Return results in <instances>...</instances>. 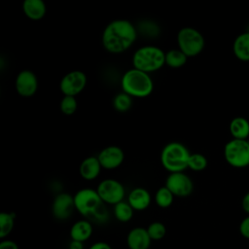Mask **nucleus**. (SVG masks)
<instances>
[{
	"label": "nucleus",
	"mask_w": 249,
	"mask_h": 249,
	"mask_svg": "<svg viewBox=\"0 0 249 249\" xmlns=\"http://www.w3.org/2000/svg\"><path fill=\"white\" fill-rule=\"evenodd\" d=\"M232 53L238 60L249 61V31H244L235 37L232 43Z\"/></svg>",
	"instance_id": "6ab92c4d"
},
{
	"label": "nucleus",
	"mask_w": 249,
	"mask_h": 249,
	"mask_svg": "<svg viewBox=\"0 0 249 249\" xmlns=\"http://www.w3.org/2000/svg\"><path fill=\"white\" fill-rule=\"evenodd\" d=\"M137 28L129 20L118 18L110 21L102 31L101 43L110 53H122L135 43Z\"/></svg>",
	"instance_id": "f257e3e1"
},
{
	"label": "nucleus",
	"mask_w": 249,
	"mask_h": 249,
	"mask_svg": "<svg viewBox=\"0 0 249 249\" xmlns=\"http://www.w3.org/2000/svg\"><path fill=\"white\" fill-rule=\"evenodd\" d=\"M208 160L203 154L200 153H191L188 161V168L194 171H202L207 167Z\"/></svg>",
	"instance_id": "a878e982"
},
{
	"label": "nucleus",
	"mask_w": 249,
	"mask_h": 249,
	"mask_svg": "<svg viewBox=\"0 0 249 249\" xmlns=\"http://www.w3.org/2000/svg\"><path fill=\"white\" fill-rule=\"evenodd\" d=\"M152 239L146 228L135 227L126 235V245L128 249H149Z\"/></svg>",
	"instance_id": "4468645a"
},
{
	"label": "nucleus",
	"mask_w": 249,
	"mask_h": 249,
	"mask_svg": "<svg viewBox=\"0 0 249 249\" xmlns=\"http://www.w3.org/2000/svg\"><path fill=\"white\" fill-rule=\"evenodd\" d=\"M68 249H84V242L71 240L68 244Z\"/></svg>",
	"instance_id": "72a5a7b5"
},
{
	"label": "nucleus",
	"mask_w": 249,
	"mask_h": 249,
	"mask_svg": "<svg viewBox=\"0 0 249 249\" xmlns=\"http://www.w3.org/2000/svg\"><path fill=\"white\" fill-rule=\"evenodd\" d=\"M238 230L242 237H244L245 239H249V215L241 220Z\"/></svg>",
	"instance_id": "c85d7f7f"
},
{
	"label": "nucleus",
	"mask_w": 249,
	"mask_h": 249,
	"mask_svg": "<svg viewBox=\"0 0 249 249\" xmlns=\"http://www.w3.org/2000/svg\"><path fill=\"white\" fill-rule=\"evenodd\" d=\"M126 201L134 211H143L150 206L152 196L147 189L143 187H136L129 192Z\"/></svg>",
	"instance_id": "2eb2a0df"
},
{
	"label": "nucleus",
	"mask_w": 249,
	"mask_h": 249,
	"mask_svg": "<svg viewBox=\"0 0 249 249\" xmlns=\"http://www.w3.org/2000/svg\"><path fill=\"white\" fill-rule=\"evenodd\" d=\"M22 12L31 20L42 19L47 13V5L43 0H24Z\"/></svg>",
	"instance_id": "f3484780"
},
{
	"label": "nucleus",
	"mask_w": 249,
	"mask_h": 249,
	"mask_svg": "<svg viewBox=\"0 0 249 249\" xmlns=\"http://www.w3.org/2000/svg\"><path fill=\"white\" fill-rule=\"evenodd\" d=\"M96 157L102 168L113 170L123 164L124 160V152L117 145H109L104 147Z\"/></svg>",
	"instance_id": "ddd939ff"
},
{
	"label": "nucleus",
	"mask_w": 249,
	"mask_h": 249,
	"mask_svg": "<svg viewBox=\"0 0 249 249\" xmlns=\"http://www.w3.org/2000/svg\"><path fill=\"white\" fill-rule=\"evenodd\" d=\"M92 232H93L92 224L87 219H82L75 222L72 225L69 234H70L71 240L85 242L90 238Z\"/></svg>",
	"instance_id": "a211bd4d"
},
{
	"label": "nucleus",
	"mask_w": 249,
	"mask_h": 249,
	"mask_svg": "<svg viewBox=\"0 0 249 249\" xmlns=\"http://www.w3.org/2000/svg\"><path fill=\"white\" fill-rule=\"evenodd\" d=\"M73 196L75 209L86 218H91L94 213L105 204L101 200L96 189L84 188L76 192Z\"/></svg>",
	"instance_id": "0eeeda50"
},
{
	"label": "nucleus",
	"mask_w": 249,
	"mask_h": 249,
	"mask_svg": "<svg viewBox=\"0 0 249 249\" xmlns=\"http://www.w3.org/2000/svg\"><path fill=\"white\" fill-rule=\"evenodd\" d=\"M177 46L188 58L198 55L205 47V39L202 33L191 26L181 28L177 33Z\"/></svg>",
	"instance_id": "39448f33"
},
{
	"label": "nucleus",
	"mask_w": 249,
	"mask_h": 249,
	"mask_svg": "<svg viewBox=\"0 0 249 249\" xmlns=\"http://www.w3.org/2000/svg\"><path fill=\"white\" fill-rule=\"evenodd\" d=\"M96 191L105 204L116 205L124 200L125 196L124 186L113 178H106L99 182Z\"/></svg>",
	"instance_id": "6e6552de"
},
{
	"label": "nucleus",
	"mask_w": 249,
	"mask_h": 249,
	"mask_svg": "<svg viewBox=\"0 0 249 249\" xmlns=\"http://www.w3.org/2000/svg\"><path fill=\"white\" fill-rule=\"evenodd\" d=\"M16 213L1 212L0 213V238L5 239L13 231L15 226Z\"/></svg>",
	"instance_id": "5701e85b"
},
{
	"label": "nucleus",
	"mask_w": 249,
	"mask_h": 249,
	"mask_svg": "<svg viewBox=\"0 0 249 249\" xmlns=\"http://www.w3.org/2000/svg\"><path fill=\"white\" fill-rule=\"evenodd\" d=\"M59 109L66 116L73 115L78 109V101L76 97L63 95L59 102Z\"/></svg>",
	"instance_id": "cd10ccee"
},
{
	"label": "nucleus",
	"mask_w": 249,
	"mask_h": 249,
	"mask_svg": "<svg viewBox=\"0 0 249 249\" xmlns=\"http://www.w3.org/2000/svg\"><path fill=\"white\" fill-rule=\"evenodd\" d=\"M101 169H102V166L97 157L89 156L84 159L80 163L79 173L84 180L92 181L99 176Z\"/></svg>",
	"instance_id": "dca6fc26"
},
{
	"label": "nucleus",
	"mask_w": 249,
	"mask_h": 249,
	"mask_svg": "<svg viewBox=\"0 0 249 249\" xmlns=\"http://www.w3.org/2000/svg\"><path fill=\"white\" fill-rule=\"evenodd\" d=\"M229 130L233 139H248L249 121L242 116L234 117L230 122Z\"/></svg>",
	"instance_id": "aec40b11"
},
{
	"label": "nucleus",
	"mask_w": 249,
	"mask_h": 249,
	"mask_svg": "<svg viewBox=\"0 0 249 249\" xmlns=\"http://www.w3.org/2000/svg\"><path fill=\"white\" fill-rule=\"evenodd\" d=\"M191 156L188 148L178 141H171L163 146L160 152V163L169 173L184 172L188 168Z\"/></svg>",
	"instance_id": "20e7f679"
},
{
	"label": "nucleus",
	"mask_w": 249,
	"mask_h": 249,
	"mask_svg": "<svg viewBox=\"0 0 249 249\" xmlns=\"http://www.w3.org/2000/svg\"><path fill=\"white\" fill-rule=\"evenodd\" d=\"M173 194L165 187H160L155 194V202L160 208H168L174 200Z\"/></svg>",
	"instance_id": "393cba45"
},
{
	"label": "nucleus",
	"mask_w": 249,
	"mask_h": 249,
	"mask_svg": "<svg viewBox=\"0 0 249 249\" xmlns=\"http://www.w3.org/2000/svg\"><path fill=\"white\" fill-rule=\"evenodd\" d=\"M112 104L116 111L120 113H124V112H127L132 107L133 98L130 95L126 94L125 92L121 91L114 96Z\"/></svg>",
	"instance_id": "b1692460"
},
{
	"label": "nucleus",
	"mask_w": 249,
	"mask_h": 249,
	"mask_svg": "<svg viewBox=\"0 0 249 249\" xmlns=\"http://www.w3.org/2000/svg\"><path fill=\"white\" fill-rule=\"evenodd\" d=\"M164 186L178 197H187L194 191V182L185 172L169 173Z\"/></svg>",
	"instance_id": "9d476101"
},
{
	"label": "nucleus",
	"mask_w": 249,
	"mask_h": 249,
	"mask_svg": "<svg viewBox=\"0 0 249 249\" xmlns=\"http://www.w3.org/2000/svg\"><path fill=\"white\" fill-rule=\"evenodd\" d=\"M188 56L178 48L165 52V64L170 68H180L187 63Z\"/></svg>",
	"instance_id": "412c9836"
},
{
	"label": "nucleus",
	"mask_w": 249,
	"mask_h": 249,
	"mask_svg": "<svg viewBox=\"0 0 249 249\" xmlns=\"http://www.w3.org/2000/svg\"><path fill=\"white\" fill-rule=\"evenodd\" d=\"M89 249H112L111 245L105 241H97L91 244Z\"/></svg>",
	"instance_id": "2f4dec72"
},
{
	"label": "nucleus",
	"mask_w": 249,
	"mask_h": 249,
	"mask_svg": "<svg viewBox=\"0 0 249 249\" xmlns=\"http://www.w3.org/2000/svg\"><path fill=\"white\" fill-rule=\"evenodd\" d=\"M224 158L233 168L249 166V139L231 138L224 147Z\"/></svg>",
	"instance_id": "423d86ee"
},
{
	"label": "nucleus",
	"mask_w": 249,
	"mask_h": 249,
	"mask_svg": "<svg viewBox=\"0 0 249 249\" xmlns=\"http://www.w3.org/2000/svg\"><path fill=\"white\" fill-rule=\"evenodd\" d=\"M132 67L151 74L165 65V52L155 45H144L132 54Z\"/></svg>",
	"instance_id": "7ed1b4c3"
},
{
	"label": "nucleus",
	"mask_w": 249,
	"mask_h": 249,
	"mask_svg": "<svg viewBox=\"0 0 249 249\" xmlns=\"http://www.w3.org/2000/svg\"><path fill=\"white\" fill-rule=\"evenodd\" d=\"M15 88L18 95L22 97L33 96L39 88V81L36 74L30 69L19 71L15 80Z\"/></svg>",
	"instance_id": "9b49d317"
},
{
	"label": "nucleus",
	"mask_w": 249,
	"mask_h": 249,
	"mask_svg": "<svg viewBox=\"0 0 249 249\" xmlns=\"http://www.w3.org/2000/svg\"><path fill=\"white\" fill-rule=\"evenodd\" d=\"M121 88L132 98H145L153 92L154 81L150 74L132 67L123 74Z\"/></svg>",
	"instance_id": "f03ea898"
},
{
	"label": "nucleus",
	"mask_w": 249,
	"mask_h": 249,
	"mask_svg": "<svg viewBox=\"0 0 249 249\" xmlns=\"http://www.w3.org/2000/svg\"><path fill=\"white\" fill-rule=\"evenodd\" d=\"M241 207L245 213L249 215V192H247L241 200Z\"/></svg>",
	"instance_id": "473e14b6"
},
{
	"label": "nucleus",
	"mask_w": 249,
	"mask_h": 249,
	"mask_svg": "<svg viewBox=\"0 0 249 249\" xmlns=\"http://www.w3.org/2000/svg\"><path fill=\"white\" fill-rule=\"evenodd\" d=\"M0 249H19L16 241L12 239H2L0 242Z\"/></svg>",
	"instance_id": "7c9ffc66"
},
{
	"label": "nucleus",
	"mask_w": 249,
	"mask_h": 249,
	"mask_svg": "<svg viewBox=\"0 0 249 249\" xmlns=\"http://www.w3.org/2000/svg\"><path fill=\"white\" fill-rule=\"evenodd\" d=\"M93 220H95L96 222H99V223H104L107 221L108 219V212H107V209L105 207V205L103 204L95 213L94 215L91 217Z\"/></svg>",
	"instance_id": "c756f323"
},
{
	"label": "nucleus",
	"mask_w": 249,
	"mask_h": 249,
	"mask_svg": "<svg viewBox=\"0 0 249 249\" xmlns=\"http://www.w3.org/2000/svg\"><path fill=\"white\" fill-rule=\"evenodd\" d=\"M88 77L82 70H72L66 73L60 80L59 89L63 95L77 96L86 88Z\"/></svg>",
	"instance_id": "1a4fd4ad"
},
{
	"label": "nucleus",
	"mask_w": 249,
	"mask_h": 249,
	"mask_svg": "<svg viewBox=\"0 0 249 249\" xmlns=\"http://www.w3.org/2000/svg\"><path fill=\"white\" fill-rule=\"evenodd\" d=\"M113 213H114L115 218L119 222L126 223L132 219L134 210L127 201L123 200V201L117 203L116 205H114Z\"/></svg>",
	"instance_id": "4be33fe9"
},
{
	"label": "nucleus",
	"mask_w": 249,
	"mask_h": 249,
	"mask_svg": "<svg viewBox=\"0 0 249 249\" xmlns=\"http://www.w3.org/2000/svg\"><path fill=\"white\" fill-rule=\"evenodd\" d=\"M146 229L151 239L155 241L161 240L166 234V227L163 223L159 221L152 222Z\"/></svg>",
	"instance_id": "bb28decb"
},
{
	"label": "nucleus",
	"mask_w": 249,
	"mask_h": 249,
	"mask_svg": "<svg viewBox=\"0 0 249 249\" xmlns=\"http://www.w3.org/2000/svg\"><path fill=\"white\" fill-rule=\"evenodd\" d=\"M75 209L74 196L68 193L57 194L52 203V214L59 221H65L71 217Z\"/></svg>",
	"instance_id": "f8f14e48"
}]
</instances>
